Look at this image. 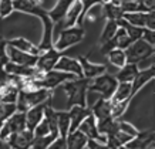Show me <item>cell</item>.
Segmentation results:
<instances>
[{
  "label": "cell",
  "mask_w": 155,
  "mask_h": 149,
  "mask_svg": "<svg viewBox=\"0 0 155 149\" xmlns=\"http://www.w3.org/2000/svg\"><path fill=\"white\" fill-rule=\"evenodd\" d=\"M90 79L87 78H73L66 81L60 87L67 94V107H87V92H88Z\"/></svg>",
  "instance_id": "1"
},
{
  "label": "cell",
  "mask_w": 155,
  "mask_h": 149,
  "mask_svg": "<svg viewBox=\"0 0 155 149\" xmlns=\"http://www.w3.org/2000/svg\"><path fill=\"white\" fill-rule=\"evenodd\" d=\"M51 99V91L44 88H38L34 91H19L17 101H16V109L17 112H27L30 108L40 105Z\"/></svg>",
  "instance_id": "2"
},
{
  "label": "cell",
  "mask_w": 155,
  "mask_h": 149,
  "mask_svg": "<svg viewBox=\"0 0 155 149\" xmlns=\"http://www.w3.org/2000/svg\"><path fill=\"white\" fill-rule=\"evenodd\" d=\"M154 53H155L154 46H150V44L145 43L142 38L131 43L130 47H127V48L124 50L127 63H130V64H137V65L140 64V63H142V61H145L147 58L152 57Z\"/></svg>",
  "instance_id": "3"
},
{
  "label": "cell",
  "mask_w": 155,
  "mask_h": 149,
  "mask_svg": "<svg viewBox=\"0 0 155 149\" xmlns=\"http://www.w3.org/2000/svg\"><path fill=\"white\" fill-rule=\"evenodd\" d=\"M118 81L115 79V77L108 73H104V74L98 75L97 78L91 79L88 85V91H93V92H98L101 95V98L104 99H111L114 91L117 88Z\"/></svg>",
  "instance_id": "4"
},
{
  "label": "cell",
  "mask_w": 155,
  "mask_h": 149,
  "mask_svg": "<svg viewBox=\"0 0 155 149\" xmlns=\"http://www.w3.org/2000/svg\"><path fill=\"white\" fill-rule=\"evenodd\" d=\"M84 30L83 27H68V28H64L58 33V38L56 40V43L53 44V47L56 48L57 51L63 53L64 50L70 48V47L78 44V43L84 38Z\"/></svg>",
  "instance_id": "5"
},
{
  "label": "cell",
  "mask_w": 155,
  "mask_h": 149,
  "mask_svg": "<svg viewBox=\"0 0 155 149\" xmlns=\"http://www.w3.org/2000/svg\"><path fill=\"white\" fill-rule=\"evenodd\" d=\"M73 78H77V77L58 70H51L48 73H44L40 79H36V84H37V88H44L48 89V91H53L56 87H60L61 84H64L66 81Z\"/></svg>",
  "instance_id": "6"
},
{
  "label": "cell",
  "mask_w": 155,
  "mask_h": 149,
  "mask_svg": "<svg viewBox=\"0 0 155 149\" xmlns=\"http://www.w3.org/2000/svg\"><path fill=\"white\" fill-rule=\"evenodd\" d=\"M61 57H63V54H61L60 51H57L56 48L53 47L50 50L43 51L41 54L37 57V63H36L34 67H36L41 74L48 73V71L54 70V67H56V64L58 63V60H60Z\"/></svg>",
  "instance_id": "7"
},
{
  "label": "cell",
  "mask_w": 155,
  "mask_h": 149,
  "mask_svg": "<svg viewBox=\"0 0 155 149\" xmlns=\"http://www.w3.org/2000/svg\"><path fill=\"white\" fill-rule=\"evenodd\" d=\"M131 40H130V37H128L127 34H125V31L122 30V28H118L117 33H115V36H114L111 40H108L107 43H104V44H101V53L103 54H107V53H110L111 50H125L127 47H130V44H131Z\"/></svg>",
  "instance_id": "8"
},
{
  "label": "cell",
  "mask_w": 155,
  "mask_h": 149,
  "mask_svg": "<svg viewBox=\"0 0 155 149\" xmlns=\"http://www.w3.org/2000/svg\"><path fill=\"white\" fill-rule=\"evenodd\" d=\"M154 77H155V67H148V68L140 70V73L137 74V77L132 79V83H131L130 101H132V98L140 92V89L144 88V85H147L150 81H152Z\"/></svg>",
  "instance_id": "9"
},
{
  "label": "cell",
  "mask_w": 155,
  "mask_h": 149,
  "mask_svg": "<svg viewBox=\"0 0 155 149\" xmlns=\"http://www.w3.org/2000/svg\"><path fill=\"white\" fill-rule=\"evenodd\" d=\"M78 63H80V67H81V73H83V78H87V79H94L97 78L98 75L107 73V65L104 64H94L87 58V57L81 56L77 58Z\"/></svg>",
  "instance_id": "10"
},
{
  "label": "cell",
  "mask_w": 155,
  "mask_h": 149,
  "mask_svg": "<svg viewBox=\"0 0 155 149\" xmlns=\"http://www.w3.org/2000/svg\"><path fill=\"white\" fill-rule=\"evenodd\" d=\"M77 129L80 131L81 134H84V135L87 136V139L98 141L101 144H105V136L98 134V131H97V121H95V118L93 117V114H90L88 117L78 125Z\"/></svg>",
  "instance_id": "11"
},
{
  "label": "cell",
  "mask_w": 155,
  "mask_h": 149,
  "mask_svg": "<svg viewBox=\"0 0 155 149\" xmlns=\"http://www.w3.org/2000/svg\"><path fill=\"white\" fill-rule=\"evenodd\" d=\"M48 102H50V99L46 101V102L40 104V105H36V107L30 108L27 112H24V115H26V129L27 131L33 132L34 128L44 119V109H46Z\"/></svg>",
  "instance_id": "12"
},
{
  "label": "cell",
  "mask_w": 155,
  "mask_h": 149,
  "mask_svg": "<svg viewBox=\"0 0 155 149\" xmlns=\"http://www.w3.org/2000/svg\"><path fill=\"white\" fill-rule=\"evenodd\" d=\"M7 56H9V63H13L16 65L34 67L36 63H37V56H31V54L23 53L12 46H7Z\"/></svg>",
  "instance_id": "13"
},
{
  "label": "cell",
  "mask_w": 155,
  "mask_h": 149,
  "mask_svg": "<svg viewBox=\"0 0 155 149\" xmlns=\"http://www.w3.org/2000/svg\"><path fill=\"white\" fill-rule=\"evenodd\" d=\"M54 70L71 74V75H74V77H77V78H83V73H81V67H80L78 60L70 58V57H67V56H63L58 60V63L54 67Z\"/></svg>",
  "instance_id": "14"
},
{
  "label": "cell",
  "mask_w": 155,
  "mask_h": 149,
  "mask_svg": "<svg viewBox=\"0 0 155 149\" xmlns=\"http://www.w3.org/2000/svg\"><path fill=\"white\" fill-rule=\"evenodd\" d=\"M151 144H155V134L154 131L147 129V131H140V134L132 138L125 148L127 149H147Z\"/></svg>",
  "instance_id": "15"
},
{
  "label": "cell",
  "mask_w": 155,
  "mask_h": 149,
  "mask_svg": "<svg viewBox=\"0 0 155 149\" xmlns=\"http://www.w3.org/2000/svg\"><path fill=\"white\" fill-rule=\"evenodd\" d=\"M33 132L30 131H23L19 134H13L12 136L7 138V144L12 146V149H30L31 142H33Z\"/></svg>",
  "instance_id": "16"
},
{
  "label": "cell",
  "mask_w": 155,
  "mask_h": 149,
  "mask_svg": "<svg viewBox=\"0 0 155 149\" xmlns=\"http://www.w3.org/2000/svg\"><path fill=\"white\" fill-rule=\"evenodd\" d=\"M67 112H68V117H70V132H74L81 122L91 114V108L77 107V105H74V107H71ZM70 132H68V134H70Z\"/></svg>",
  "instance_id": "17"
},
{
  "label": "cell",
  "mask_w": 155,
  "mask_h": 149,
  "mask_svg": "<svg viewBox=\"0 0 155 149\" xmlns=\"http://www.w3.org/2000/svg\"><path fill=\"white\" fill-rule=\"evenodd\" d=\"M111 108H113V104H111L110 99L100 98L98 101L91 107V114L95 118V121H103V119L111 118Z\"/></svg>",
  "instance_id": "18"
},
{
  "label": "cell",
  "mask_w": 155,
  "mask_h": 149,
  "mask_svg": "<svg viewBox=\"0 0 155 149\" xmlns=\"http://www.w3.org/2000/svg\"><path fill=\"white\" fill-rule=\"evenodd\" d=\"M73 2H74V0H57L56 6H54L51 10L47 11L48 17H50V20H51L53 23H60V21H63V19L66 17L67 11L70 9V6L73 5Z\"/></svg>",
  "instance_id": "19"
},
{
  "label": "cell",
  "mask_w": 155,
  "mask_h": 149,
  "mask_svg": "<svg viewBox=\"0 0 155 149\" xmlns=\"http://www.w3.org/2000/svg\"><path fill=\"white\" fill-rule=\"evenodd\" d=\"M7 46H12L14 48L20 50V51L31 54V56H37V57L43 53L38 50L37 46H34L33 43H30L27 38L24 37H16V38H12V40H7Z\"/></svg>",
  "instance_id": "20"
},
{
  "label": "cell",
  "mask_w": 155,
  "mask_h": 149,
  "mask_svg": "<svg viewBox=\"0 0 155 149\" xmlns=\"http://www.w3.org/2000/svg\"><path fill=\"white\" fill-rule=\"evenodd\" d=\"M5 125L7 126V129L10 131L12 135L26 131V115H24V112L16 111L12 117L5 121Z\"/></svg>",
  "instance_id": "21"
},
{
  "label": "cell",
  "mask_w": 155,
  "mask_h": 149,
  "mask_svg": "<svg viewBox=\"0 0 155 149\" xmlns=\"http://www.w3.org/2000/svg\"><path fill=\"white\" fill-rule=\"evenodd\" d=\"M138 73H140V67H138V65L127 63L122 68H120V71H118L114 77H115V79H117L118 83H127V84H131L132 79L135 78Z\"/></svg>",
  "instance_id": "22"
},
{
  "label": "cell",
  "mask_w": 155,
  "mask_h": 149,
  "mask_svg": "<svg viewBox=\"0 0 155 149\" xmlns=\"http://www.w3.org/2000/svg\"><path fill=\"white\" fill-rule=\"evenodd\" d=\"M131 139H132L131 136L125 135V134H122L120 131H115V132L105 136V145L110 149H118L121 146H125Z\"/></svg>",
  "instance_id": "23"
},
{
  "label": "cell",
  "mask_w": 155,
  "mask_h": 149,
  "mask_svg": "<svg viewBox=\"0 0 155 149\" xmlns=\"http://www.w3.org/2000/svg\"><path fill=\"white\" fill-rule=\"evenodd\" d=\"M87 136L84 134H81L78 129H75L74 132H70L66 138V145L67 149H84L87 145Z\"/></svg>",
  "instance_id": "24"
},
{
  "label": "cell",
  "mask_w": 155,
  "mask_h": 149,
  "mask_svg": "<svg viewBox=\"0 0 155 149\" xmlns=\"http://www.w3.org/2000/svg\"><path fill=\"white\" fill-rule=\"evenodd\" d=\"M117 24H118V27L122 28V30L125 31V34H127L128 37H130V40H131L132 43L137 41V40H140V38L142 37L144 28H141V27H135V26H132V24L127 23V21H125L124 19L117 20Z\"/></svg>",
  "instance_id": "25"
},
{
  "label": "cell",
  "mask_w": 155,
  "mask_h": 149,
  "mask_svg": "<svg viewBox=\"0 0 155 149\" xmlns=\"http://www.w3.org/2000/svg\"><path fill=\"white\" fill-rule=\"evenodd\" d=\"M57 129L60 138H67L70 132V117L67 111H57Z\"/></svg>",
  "instance_id": "26"
},
{
  "label": "cell",
  "mask_w": 155,
  "mask_h": 149,
  "mask_svg": "<svg viewBox=\"0 0 155 149\" xmlns=\"http://www.w3.org/2000/svg\"><path fill=\"white\" fill-rule=\"evenodd\" d=\"M19 95V89L9 84H3L0 88V102L5 104H16Z\"/></svg>",
  "instance_id": "27"
},
{
  "label": "cell",
  "mask_w": 155,
  "mask_h": 149,
  "mask_svg": "<svg viewBox=\"0 0 155 149\" xmlns=\"http://www.w3.org/2000/svg\"><path fill=\"white\" fill-rule=\"evenodd\" d=\"M97 131L100 135L107 136L110 134H113L115 131H118V121L114 118H107L103 121H97Z\"/></svg>",
  "instance_id": "28"
},
{
  "label": "cell",
  "mask_w": 155,
  "mask_h": 149,
  "mask_svg": "<svg viewBox=\"0 0 155 149\" xmlns=\"http://www.w3.org/2000/svg\"><path fill=\"white\" fill-rule=\"evenodd\" d=\"M44 119H46L48 124L50 134L54 136H58V129H57V111L50 105V102L47 104V107L44 109Z\"/></svg>",
  "instance_id": "29"
},
{
  "label": "cell",
  "mask_w": 155,
  "mask_h": 149,
  "mask_svg": "<svg viewBox=\"0 0 155 149\" xmlns=\"http://www.w3.org/2000/svg\"><path fill=\"white\" fill-rule=\"evenodd\" d=\"M122 11H121V7L114 3H103V16L107 17V20H120L122 17Z\"/></svg>",
  "instance_id": "30"
},
{
  "label": "cell",
  "mask_w": 155,
  "mask_h": 149,
  "mask_svg": "<svg viewBox=\"0 0 155 149\" xmlns=\"http://www.w3.org/2000/svg\"><path fill=\"white\" fill-rule=\"evenodd\" d=\"M118 24L115 20H107V23L104 26L103 28V33H101V36H100V43L104 44V43H107L108 40H111V38L115 36V33L118 30Z\"/></svg>",
  "instance_id": "31"
},
{
  "label": "cell",
  "mask_w": 155,
  "mask_h": 149,
  "mask_svg": "<svg viewBox=\"0 0 155 149\" xmlns=\"http://www.w3.org/2000/svg\"><path fill=\"white\" fill-rule=\"evenodd\" d=\"M121 19H124L127 23L135 26V27H145L147 13H124Z\"/></svg>",
  "instance_id": "32"
},
{
  "label": "cell",
  "mask_w": 155,
  "mask_h": 149,
  "mask_svg": "<svg viewBox=\"0 0 155 149\" xmlns=\"http://www.w3.org/2000/svg\"><path fill=\"white\" fill-rule=\"evenodd\" d=\"M107 58L110 61V64L117 67V68H122L127 64V58H125V54L122 50H111L110 53H107Z\"/></svg>",
  "instance_id": "33"
},
{
  "label": "cell",
  "mask_w": 155,
  "mask_h": 149,
  "mask_svg": "<svg viewBox=\"0 0 155 149\" xmlns=\"http://www.w3.org/2000/svg\"><path fill=\"white\" fill-rule=\"evenodd\" d=\"M57 136L48 134L46 136H34L31 142V149H48V146L56 141Z\"/></svg>",
  "instance_id": "34"
},
{
  "label": "cell",
  "mask_w": 155,
  "mask_h": 149,
  "mask_svg": "<svg viewBox=\"0 0 155 149\" xmlns=\"http://www.w3.org/2000/svg\"><path fill=\"white\" fill-rule=\"evenodd\" d=\"M118 131L128 136H131V138H135V136L140 134V131L137 129L135 126L131 125L130 122H125V121H118Z\"/></svg>",
  "instance_id": "35"
},
{
  "label": "cell",
  "mask_w": 155,
  "mask_h": 149,
  "mask_svg": "<svg viewBox=\"0 0 155 149\" xmlns=\"http://www.w3.org/2000/svg\"><path fill=\"white\" fill-rule=\"evenodd\" d=\"M16 111H17V109H16V104L0 102V121L5 122L6 119L12 117Z\"/></svg>",
  "instance_id": "36"
},
{
  "label": "cell",
  "mask_w": 155,
  "mask_h": 149,
  "mask_svg": "<svg viewBox=\"0 0 155 149\" xmlns=\"http://www.w3.org/2000/svg\"><path fill=\"white\" fill-rule=\"evenodd\" d=\"M13 11V0H0V20Z\"/></svg>",
  "instance_id": "37"
},
{
  "label": "cell",
  "mask_w": 155,
  "mask_h": 149,
  "mask_svg": "<svg viewBox=\"0 0 155 149\" xmlns=\"http://www.w3.org/2000/svg\"><path fill=\"white\" fill-rule=\"evenodd\" d=\"M9 63V56H7V40L2 38L0 40V67H5Z\"/></svg>",
  "instance_id": "38"
},
{
  "label": "cell",
  "mask_w": 155,
  "mask_h": 149,
  "mask_svg": "<svg viewBox=\"0 0 155 149\" xmlns=\"http://www.w3.org/2000/svg\"><path fill=\"white\" fill-rule=\"evenodd\" d=\"M48 134H50V128H48V124L46 119H43L33 131L34 136H46V135H48Z\"/></svg>",
  "instance_id": "39"
},
{
  "label": "cell",
  "mask_w": 155,
  "mask_h": 149,
  "mask_svg": "<svg viewBox=\"0 0 155 149\" xmlns=\"http://www.w3.org/2000/svg\"><path fill=\"white\" fill-rule=\"evenodd\" d=\"M142 40L145 43H148L150 46H154L155 44V30H148V28H144V33H142Z\"/></svg>",
  "instance_id": "40"
},
{
  "label": "cell",
  "mask_w": 155,
  "mask_h": 149,
  "mask_svg": "<svg viewBox=\"0 0 155 149\" xmlns=\"http://www.w3.org/2000/svg\"><path fill=\"white\" fill-rule=\"evenodd\" d=\"M148 30H155V10L148 11L147 13V21H145V27Z\"/></svg>",
  "instance_id": "41"
},
{
  "label": "cell",
  "mask_w": 155,
  "mask_h": 149,
  "mask_svg": "<svg viewBox=\"0 0 155 149\" xmlns=\"http://www.w3.org/2000/svg\"><path fill=\"white\" fill-rule=\"evenodd\" d=\"M48 149H67L66 138H60V136H57L56 141L48 146Z\"/></svg>",
  "instance_id": "42"
},
{
  "label": "cell",
  "mask_w": 155,
  "mask_h": 149,
  "mask_svg": "<svg viewBox=\"0 0 155 149\" xmlns=\"http://www.w3.org/2000/svg\"><path fill=\"white\" fill-rule=\"evenodd\" d=\"M88 149H110L105 144H101L98 141H93V139H88L87 141V145H85Z\"/></svg>",
  "instance_id": "43"
},
{
  "label": "cell",
  "mask_w": 155,
  "mask_h": 149,
  "mask_svg": "<svg viewBox=\"0 0 155 149\" xmlns=\"http://www.w3.org/2000/svg\"><path fill=\"white\" fill-rule=\"evenodd\" d=\"M140 2H141L148 10H151V11L155 10V0H140Z\"/></svg>",
  "instance_id": "44"
},
{
  "label": "cell",
  "mask_w": 155,
  "mask_h": 149,
  "mask_svg": "<svg viewBox=\"0 0 155 149\" xmlns=\"http://www.w3.org/2000/svg\"><path fill=\"white\" fill-rule=\"evenodd\" d=\"M0 149H12V146L7 144V141H2V139H0Z\"/></svg>",
  "instance_id": "45"
},
{
  "label": "cell",
  "mask_w": 155,
  "mask_h": 149,
  "mask_svg": "<svg viewBox=\"0 0 155 149\" xmlns=\"http://www.w3.org/2000/svg\"><path fill=\"white\" fill-rule=\"evenodd\" d=\"M127 2H135V0H120V3H127Z\"/></svg>",
  "instance_id": "46"
},
{
  "label": "cell",
  "mask_w": 155,
  "mask_h": 149,
  "mask_svg": "<svg viewBox=\"0 0 155 149\" xmlns=\"http://www.w3.org/2000/svg\"><path fill=\"white\" fill-rule=\"evenodd\" d=\"M147 149H155V144H151V145H150V146H148V148H147Z\"/></svg>",
  "instance_id": "47"
},
{
  "label": "cell",
  "mask_w": 155,
  "mask_h": 149,
  "mask_svg": "<svg viewBox=\"0 0 155 149\" xmlns=\"http://www.w3.org/2000/svg\"><path fill=\"white\" fill-rule=\"evenodd\" d=\"M101 2H103V3H110L111 0H101Z\"/></svg>",
  "instance_id": "48"
},
{
  "label": "cell",
  "mask_w": 155,
  "mask_h": 149,
  "mask_svg": "<svg viewBox=\"0 0 155 149\" xmlns=\"http://www.w3.org/2000/svg\"><path fill=\"white\" fill-rule=\"evenodd\" d=\"M2 126H3V121H0V129H2Z\"/></svg>",
  "instance_id": "49"
},
{
  "label": "cell",
  "mask_w": 155,
  "mask_h": 149,
  "mask_svg": "<svg viewBox=\"0 0 155 149\" xmlns=\"http://www.w3.org/2000/svg\"><path fill=\"white\" fill-rule=\"evenodd\" d=\"M118 149H127V148H125V146H121V148H118Z\"/></svg>",
  "instance_id": "50"
},
{
  "label": "cell",
  "mask_w": 155,
  "mask_h": 149,
  "mask_svg": "<svg viewBox=\"0 0 155 149\" xmlns=\"http://www.w3.org/2000/svg\"><path fill=\"white\" fill-rule=\"evenodd\" d=\"M2 85H3V84H0V88H2Z\"/></svg>",
  "instance_id": "51"
}]
</instances>
